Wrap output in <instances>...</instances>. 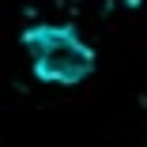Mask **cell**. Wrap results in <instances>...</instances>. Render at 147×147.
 <instances>
[{
  "label": "cell",
  "instance_id": "cell-1",
  "mask_svg": "<svg viewBox=\"0 0 147 147\" xmlns=\"http://www.w3.org/2000/svg\"><path fill=\"white\" fill-rule=\"evenodd\" d=\"M19 42L30 57L34 79L53 87H76L98 64L91 42H83V34L68 23H34L19 34Z\"/></svg>",
  "mask_w": 147,
  "mask_h": 147
},
{
  "label": "cell",
  "instance_id": "cell-2",
  "mask_svg": "<svg viewBox=\"0 0 147 147\" xmlns=\"http://www.w3.org/2000/svg\"><path fill=\"white\" fill-rule=\"evenodd\" d=\"M125 4H128V8H136V4H140V0H125Z\"/></svg>",
  "mask_w": 147,
  "mask_h": 147
}]
</instances>
